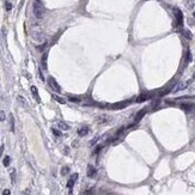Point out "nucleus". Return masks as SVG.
<instances>
[{"mask_svg": "<svg viewBox=\"0 0 195 195\" xmlns=\"http://www.w3.org/2000/svg\"><path fill=\"white\" fill-rule=\"evenodd\" d=\"M31 92L34 95V97L36 98L37 103H41V98H40V96H38V91H37V87H36V86H31Z\"/></svg>", "mask_w": 195, "mask_h": 195, "instance_id": "obj_10", "label": "nucleus"}, {"mask_svg": "<svg viewBox=\"0 0 195 195\" xmlns=\"http://www.w3.org/2000/svg\"><path fill=\"white\" fill-rule=\"evenodd\" d=\"M74 182H75V181H73L72 178H70V180H68V182H67V188H70V189H71L72 187L74 186Z\"/></svg>", "mask_w": 195, "mask_h": 195, "instance_id": "obj_22", "label": "nucleus"}, {"mask_svg": "<svg viewBox=\"0 0 195 195\" xmlns=\"http://www.w3.org/2000/svg\"><path fill=\"white\" fill-rule=\"evenodd\" d=\"M193 78H194V79H195V72H194V74H193Z\"/></svg>", "mask_w": 195, "mask_h": 195, "instance_id": "obj_33", "label": "nucleus"}, {"mask_svg": "<svg viewBox=\"0 0 195 195\" xmlns=\"http://www.w3.org/2000/svg\"><path fill=\"white\" fill-rule=\"evenodd\" d=\"M10 160H11V158H10L9 156H6V157L4 158L2 163H4V165H5V167H9V165H10Z\"/></svg>", "mask_w": 195, "mask_h": 195, "instance_id": "obj_20", "label": "nucleus"}, {"mask_svg": "<svg viewBox=\"0 0 195 195\" xmlns=\"http://www.w3.org/2000/svg\"><path fill=\"white\" fill-rule=\"evenodd\" d=\"M68 101H70V102H72V103H80V102H82V99H80V98H78V97H71V96L68 97Z\"/></svg>", "mask_w": 195, "mask_h": 195, "instance_id": "obj_18", "label": "nucleus"}, {"mask_svg": "<svg viewBox=\"0 0 195 195\" xmlns=\"http://www.w3.org/2000/svg\"><path fill=\"white\" fill-rule=\"evenodd\" d=\"M193 16H194V18H195V11H194V13H193Z\"/></svg>", "mask_w": 195, "mask_h": 195, "instance_id": "obj_34", "label": "nucleus"}, {"mask_svg": "<svg viewBox=\"0 0 195 195\" xmlns=\"http://www.w3.org/2000/svg\"><path fill=\"white\" fill-rule=\"evenodd\" d=\"M5 7H6V10H7V11H10V10L12 9V4H11L10 1H6V4H5Z\"/></svg>", "mask_w": 195, "mask_h": 195, "instance_id": "obj_26", "label": "nucleus"}, {"mask_svg": "<svg viewBox=\"0 0 195 195\" xmlns=\"http://www.w3.org/2000/svg\"><path fill=\"white\" fill-rule=\"evenodd\" d=\"M186 6L188 9H193L195 6V0H186Z\"/></svg>", "mask_w": 195, "mask_h": 195, "instance_id": "obj_17", "label": "nucleus"}, {"mask_svg": "<svg viewBox=\"0 0 195 195\" xmlns=\"http://www.w3.org/2000/svg\"><path fill=\"white\" fill-rule=\"evenodd\" d=\"M52 132H53V134H54V135H56V137H61V132H59L57 129H54V128H53V129H52Z\"/></svg>", "mask_w": 195, "mask_h": 195, "instance_id": "obj_25", "label": "nucleus"}, {"mask_svg": "<svg viewBox=\"0 0 195 195\" xmlns=\"http://www.w3.org/2000/svg\"><path fill=\"white\" fill-rule=\"evenodd\" d=\"M78 134H79L80 137H85V135H87V134H89V127L84 126V127H82V128H79Z\"/></svg>", "mask_w": 195, "mask_h": 195, "instance_id": "obj_9", "label": "nucleus"}, {"mask_svg": "<svg viewBox=\"0 0 195 195\" xmlns=\"http://www.w3.org/2000/svg\"><path fill=\"white\" fill-rule=\"evenodd\" d=\"M103 149V145H99V146H97V147H96V150H95V152H93V153H95V154H96V153H98V152H99V151H101V150Z\"/></svg>", "mask_w": 195, "mask_h": 195, "instance_id": "obj_27", "label": "nucleus"}, {"mask_svg": "<svg viewBox=\"0 0 195 195\" xmlns=\"http://www.w3.org/2000/svg\"><path fill=\"white\" fill-rule=\"evenodd\" d=\"M129 103H130V101H123V102H119V103H115V104H111V105H109V108H111V109H122V108H126Z\"/></svg>", "mask_w": 195, "mask_h": 195, "instance_id": "obj_4", "label": "nucleus"}, {"mask_svg": "<svg viewBox=\"0 0 195 195\" xmlns=\"http://www.w3.org/2000/svg\"><path fill=\"white\" fill-rule=\"evenodd\" d=\"M193 108H194V105H193L192 103H183V104H181V109H183V110L187 112L192 111Z\"/></svg>", "mask_w": 195, "mask_h": 195, "instance_id": "obj_7", "label": "nucleus"}, {"mask_svg": "<svg viewBox=\"0 0 195 195\" xmlns=\"http://www.w3.org/2000/svg\"><path fill=\"white\" fill-rule=\"evenodd\" d=\"M149 98H150L149 93H141L139 97L137 98V103H142V102H145L146 99H149Z\"/></svg>", "mask_w": 195, "mask_h": 195, "instance_id": "obj_8", "label": "nucleus"}, {"mask_svg": "<svg viewBox=\"0 0 195 195\" xmlns=\"http://www.w3.org/2000/svg\"><path fill=\"white\" fill-rule=\"evenodd\" d=\"M52 97H53V98H54L57 103H60V104H65V103H66V101L62 98V97H59V96H56V95H53Z\"/></svg>", "mask_w": 195, "mask_h": 195, "instance_id": "obj_15", "label": "nucleus"}, {"mask_svg": "<svg viewBox=\"0 0 195 195\" xmlns=\"http://www.w3.org/2000/svg\"><path fill=\"white\" fill-rule=\"evenodd\" d=\"M47 59H48V52H44L42 55V59H41V65L44 70L47 68Z\"/></svg>", "mask_w": 195, "mask_h": 195, "instance_id": "obj_11", "label": "nucleus"}, {"mask_svg": "<svg viewBox=\"0 0 195 195\" xmlns=\"http://www.w3.org/2000/svg\"><path fill=\"white\" fill-rule=\"evenodd\" d=\"M38 73H40V78H41L42 80H44V77H43V74H42V72H41V70L38 71Z\"/></svg>", "mask_w": 195, "mask_h": 195, "instance_id": "obj_32", "label": "nucleus"}, {"mask_svg": "<svg viewBox=\"0 0 195 195\" xmlns=\"http://www.w3.org/2000/svg\"><path fill=\"white\" fill-rule=\"evenodd\" d=\"M145 114H146V110H145V109L140 110V111L137 114V116H135V121H137V122H138V121H140L142 117H144V115H145Z\"/></svg>", "mask_w": 195, "mask_h": 195, "instance_id": "obj_13", "label": "nucleus"}, {"mask_svg": "<svg viewBox=\"0 0 195 195\" xmlns=\"http://www.w3.org/2000/svg\"><path fill=\"white\" fill-rule=\"evenodd\" d=\"M10 126H11V132H14V117L12 114L10 115Z\"/></svg>", "mask_w": 195, "mask_h": 195, "instance_id": "obj_16", "label": "nucleus"}, {"mask_svg": "<svg viewBox=\"0 0 195 195\" xmlns=\"http://www.w3.org/2000/svg\"><path fill=\"white\" fill-rule=\"evenodd\" d=\"M186 61H187V62H190V61H192V54H190V52H187Z\"/></svg>", "mask_w": 195, "mask_h": 195, "instance_id": "obj_24", "label": "nucleus"}, {"mask_svg": "<svg viewBox=\"0 0 195 195\" xmlns=\"http://www.w3.org/2000/svg\"><path fill=\"white\" fill-rule=\"evenodd\" d=\"M11 182H12V184L16 182V171L14 170L11 171Z\"/></svg>", "mask_w": 195, "mask_h": 195, "instance_id": "obj_21", "label": "nucleus"}, {"mask_svg": "<svg viewBox=\"0 0 195 195\" xmlns=\"http://www.w3.org/2000/svg\"><path fill=\"white\" fill-rule=\"evenodd\" d=\"M34 13H35L36 18H42L43 17L44 11H43L42 4H41L40 0H35V2H34Z\"/></svg>", "mask_w": 195, "mask_h": 195, "instance_id": "obj_1", "label": "nucleus"}, {"mask_svg": "<svg viewBox=\"0 0 195 195\" xmlns=\"http://www.w3.org/2000/svg\"><path fill=\"white\" fill-rule=\"evenodd\" d=\"M68 172H70V167H64L62 169H61V175H62V176L67 175Z\"/></svg>", "mask_w": 195, "mask_h": 195, "instance_id": "obj_19", "label": "nucleus"}, {"mask_svg": "<svg viewBox=\"0 0 195 195\" xmlns=\"http://www.w3.org/2000/svg\"><path fill=\"white\" fill-rule=\"evenodd\" d=\"M182 34H183V36H184L186 38H188V40H192V38H193V35H192V32H190L189 30H187V29L182 30Z\"/></svg>", "mask_w": 195, "mask_h": 195, "instance_id": "obj_14", "label": "nucleus"}, {"mask_svg": "<svg viewBox=\"0 0 195 195\" xmlns=\"http://www.w3.org/2000/svg\"><path fill=\"white\" fill-rule=\"evenodd\" d=\"M48 83L50 85V87H52L53 90H55L56 92H60V91H61V86L57 84V82H56L53 77H49V78H48Z\"/></svg>", "mask_w": 195, "mask_h": 195, "instance_id": "obj_2", "label": "nucleus"}, {"mask_svg": "<svg viewBox=\"0 0 195 195\" xmlns=\"http://www.w3.org/2000/svg\"><path fill=\"white\" fill-rule=\"evenodd\" d=\"M6 120V114L4 110H0V121H5Z\"/></svg>", "mask_w": 195, "mask_h": 195, "instance_id": "obj_23", "label": "nucleus"}, {"mask_svg": "<svg viewBox=\"0 0 195 195\" xmlns=\"http://www.w3.org/2000/svg\"><path fill=\"white\" fill-rule=\"evenodd\" d=\"M86 174H87V177H90V178H93V177L97 175V170H96V167H93V165H87V170H86Z\"/></svg>", "mask_w": 195, "mask_h": 195, "instance_id": "obj_6", "label": "nucleus"}, {"mask_svg": "<svg viewBox=\"0 0 195 195\" xmlns=\"http://www.w3.org/2000/svg\"><path fill=\"white\" fill-rule=\"evenodd\" d=\"M57 126H59V128L61 130H68L70 129V126L67 125V123H65V122H57Z\"/></svg>", "mask_w": 195, "mask_h": 195, "instance_id": "obj_12", "label": "nucleus"}, {"mask_svg": "<svg viewBox=\"0 0 195 195\" xmlns=\"http://www.w3.org/2000/svg\"><path fill=\"white\" fill-rule=\"evenodd\" d=\"M73 181H77V178H78V174H73V176L71 177Z\"/></svg>", "mask_w": 195, "mask_h": 195, "instance_id": "obj_31", "label": "nucleus"}, {"mask_svg": "<svg viewBox=\"0 0 195 195\" xmlns=\"http://www.w3.org/2000/svg\"><path fill=\"white\" fill-rule=\"evenodd\" d=\"M2 195H11V192H10L9 189H5V190L2 192Z\"/></svg>", "mask_w": 195, "mask_h": 195, "instance_id": "obj_28", "label": "nucleus"}, {"mask_svg": "<svg viewBox=\"0 0 195 195\" xmlns=\"http://www.w3.org/2000/svg\"><path fill=\"white\" fill-rule=\"evenodd\" d=\"M189 83L190 82H183V83H178L172 89V92H177V91H181V90H184L186 87H188V85H189Z\"/></svg>", "mask_w": 195, "mask_h": 195, "instance_id": "obj_5", "label": "nucleus"}, {"mask_svg": "<svg viewBox=\"0 0 195 195\" xmlns=\"http://www.w3.org/2000/svg\"><path fill=\"white\" fill-rule=\"evenodd\" d=\"M17 98H18V101H20V103H23V104H24V103H25V99H24V98H23V97H22V96H18V97H17Z\"/></svg>", "mask_w": 195, "mask_h": 195, "instance_id": "obj_29", "label": "nucleus"}, {"mask_svg": "<svg viewBox=\"0 0 195 195\" xmlns=\"http://www.w3.org/2000/svg\"><path fill=\"white\" fill-rule=\"evenodd\" d=\"M174 13H175V17H176V23L178 27H181L182 25V23H183V16H182V12H181V10H178L177 7L174 9Z\"/></svg>", "mask_w": 195, "mask_h": 195, "instance_id": "obj_3", "label": "nucleus"}, {"mask_svg": "<svg viewBox=\"0 0 195 195\" xmlns=\"http://www.w3.org/2000/svg\"><path fill=\"white\" fill-rule=\"evenodd\" d=\"M4 150H5V146H4V145H1V146H0V157L2 156V152H4Z\"/></svg>", "mask_w": 195, "mask_h": 195, "instance_id": "obj_30", "label": "nucleus"}]
</instances>
